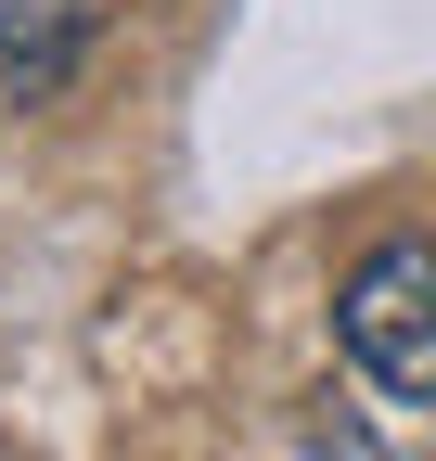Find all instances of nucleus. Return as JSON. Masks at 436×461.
I'll list each match as a JSON object with an SVG mask.
<instances>
[{
  "mask_svg": "<svg viewBox=\"0 0 436 461\" xmlns=\"http://www.w3.org/2000/svg\"><path fill=\"white\" fill-rule=\"evenodd\" d=\"M90 26H103V0H0V77L14 90H65Z\"/></svg>",
  "mask_w": 436,
  "mask_h": 461,
  "instance_id": "f03ea898",
  "label": "nucleus"
},
{
  "mask_svg": "<svg viewBox=\"0 0 436 461\" xmlns=\"http://www.w3.org/2000/svg\"><path fill=\"white\" fill-rule=\"evenodd\" d=\"M334 346L398 411H436V230H386L334 282Z\"/></svg>",
  "mask_w": 436,
  "mask_h": 461,
  "instance_id": "f257e3e1",
  "label": "nucleus"
}]
</instances>
